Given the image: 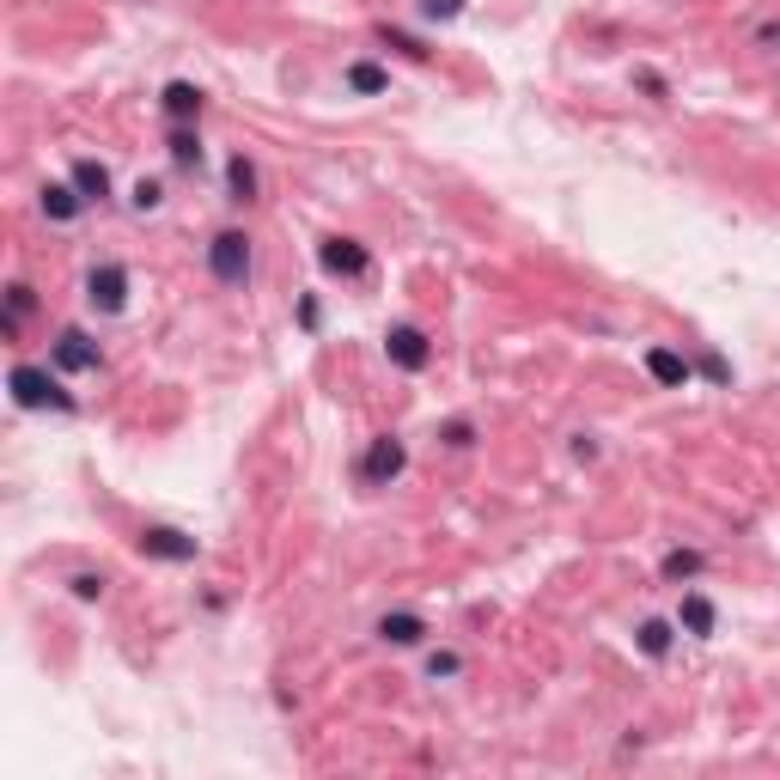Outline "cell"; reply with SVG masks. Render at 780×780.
Returning a JSON list of instances; mask_svg holds the SVG:
<instances>
[{
  "label": "cell",
  "instance_id": "16",
  "mask_svg": "<svg viewBox=\"0 0 780 780\" xmlns=\"http://www.w3.org/2000/svg\"><path fill=\"white\" fill-rule=\"evenodd\" d=\"M714 622H719L714 604H707L702 592H689V597H683V610H677V628H683V634H695V641H707V634H714Z\"/></svg>",
  "mask_w": 780,
  "mask_h": 780
},
{
  "label": "cell",
  "instance_id": "26",
  "mask_svg": "<svg viewBox=\"0 0 780 780\" xmlns=\"http://www.w3.org/2000/svg\"><path fill=\"white\" fill-rule=\"evenodd\" d=\"M463 0H421V18H458Z\"/></svg>",
  "mask_w": 780,
  "mask_h": 780
},
{
  "label": "cell",
  "instance_id": "14",
  "mask_svg": "<svg viewBox=\"0 0 780 780\" xmlns=\"http://www.w3.org/2000/svg\"><path fill=\"white\" fill-rule=\"evenodd\" d=\"M171 165L177 171H201V135H196V123H171Z\"/></svg>",
  "mask_w": 780,
  "mask_h": 780
},
{
  "label": "cell",
  "instance_id": "3",
  "mask_svg": "<svg viewBox=\"0 0 780 780\" xmlns=\"http://www.w3.org/2000/svg\"><path fill=\"white\" fill-rule=\"evenodd\" d=\"M86 306L104 311V318H116V311L128 306V269L123 262H98L92 275H86Z\"/></svg>",
  "mask_w": 780,
  "mask_h": 780
},
{
  "label": "cell",
  "instance_id": "24",
  "mask_svg": "<svg viewBox=\"0 0 780 780\" xmlns=\"http://www.w3.org/2000/svg\"><path fill=\"white\" fill-rule=\"evenodd\" d=\"M695 372H702L707 384H732V367H726L719 354H702V367H695Z\"/></svg>",
  "mask_w": 780,
  "mask_h": 780
},
{
  "label": "cell",
  "instance_id": "10",
  "mask_svg": "<svg viewBox=\"0 0 780 780\" xmlns=\"http://www.w3.org/2000/svg\"><path fill=\"white\" fill-rule=\"evenodd\" d=\"M159 110H165L171 123H196V116H201V86H189V79H171L165 92H159Z\"/></svg>",
  "mask_w": 780,
  "mask_h": 780
},
{
  "label": "cell",
  "instance_id": "4",
  "mask_svg": "<svg viewBox=\"0 0 780 780\" xmlns=\"http://www.w3.org/2000/svg\"><path fill=\"white\" fill-rule=\"evenodd\" d=\"M384 360L397 372H421L433 360V342H428V330H414V323H397L391 336H384Z\"/></svg>",
  "mask_w": 780,
  "mask_h": 780
},
{
  "label": "cell",
  "instance_id": "19",
  "mask_svg": "<svg viewBox=\"0 0 780 780\" xmlns=\"http://www.w3.org/2000/svg\"><path fill=\"white\" fill-rule=\"evenodd\" d=\"M634 641H641L646 658H665V653H671V622H658V616H653V622H641V634H634Z\"/></svg>",
  "mask_w": 780,
  "mask_h": 780
},
{
  "label": "cell",
  "instance_id": "5",
  "mask_svg": "<svg viewBox=\"0 0 780 780\" xmlns=\"http://www.w3.org/2000/svg\"><path fill=\"white\" fill-rule=\"evenodd\" d=\"M403 463H409V451H403L397 433H384V439H372V451L360 458V475H367L372 488H384V482H397Z\"/></svg>",
  "mask_w": 780,
  "mask_h": 780
},
{
  "label": "cell",
  "instance_id": "23",
  "mask_svg": "<svg viewBox=\"0 0 780 780\" xmlns=\"http://www.w3.org/2000/svg\"><path fill=\"white\" fill-rule=\"evenodd\" d=\"M458 671H463L458 653H433V658H428V677H433V683H439V677H458Z\"/></svg>",
  "mask_w": 780,
  "mask_h": 780
},
{
  "label": "cell",
  "instance_id": "2",
  "mask_svg": "<svg viewBox=\"0 0 780 780\" xmlns=\"http://www.w3.org/2000/svg\"><path fill=\"white\" fill-rule=\"evenodd\" d=\"M208 269H214L220 287H245L250 281V238L245 232H214V245H208Z\"/></svg>",
  "mask_w": 780,
  "mask_h": 780
},
{
  "label": "cell",
  "instance_id": "28",
  "mask_svg": "<svg viewBox=\"0 0 780 780\" xmlns=\"http://www.w3.org/2000/svg\"><path fill=\"white\" fill-rule=\"evenodd\" d=\"M756 37H763V44H780V25H763Z\"/></svg>",
  "mask_w": 780,
  "mask_h": 780
},
{
  "label": "cell",
  "instance_id": "15",
  "mask_svg": "<svg viewBox=\"0 0 780 780\" xmlns=\"http://www.w3.org/2000/svg\"><path fill=\"white\" fill-rule=\"evenodd\" d=\"M79 208H86V196H79L74 184H44V214L55 220V226H67V220H79Z\"/></svg>",
  "mask_w": 780,
  "mask_h": 780
},
{
  "label": "cell",
  "instance_id": "25",
  "mask_svg": "<svg viewBox=\"0 0 780 780\" xmlns=\"http://www.w3.org/2000/svg\"><path fill=\"white\" fill-rule=\"evenodd\" d=\"M439 439L451 445V451H463V445L475 439V428H470V421H445V433H439Z\"/></svg>",
  "mask_w": 780,
  "mask_h": 780
},
{
  "label": "cell",
  "instance_id": "20",
  "mask_svg": "<svg viewBox=\"0 0 780 780\" xmlns=\"http://www.w3.org/2000/svg\"><path fill=\"white\" fill-rule=\"evenodd\" d=\"M104 573H74V580H67V592L79 597V604H98V597H104Z\"/></svg>",
  "mask_w": 780,
  "mask_h": 780
},
{
  "label": "cell",
  "instance_id": "18",
  "mask_svg": "<svg viewBox=\"0 0 780 780\" xmlns=\"http://www.w3.org/2000/svg\"><path fill=\"white\" fill-rule=\"evenodd\" d=\"M384 86H391V74H384L379 62H354V67H348V92L372 98V92H384Z\"/></svg>",
  "mask_w": 780,
  "mask_h": 780
},
{
  "label": "cell",
  "instance_id": "7",
  "mask_svg": "<svg viewBox=\"0 0 780 780\" xmlns=\"http://www.w3.org/2000/svg\"><path fill=\"white\" fill-rule=\"evenodd\" d=\"M140 555H153V561H196V536H184L177 524H147L140 531Z\"/></svg>",
  "mask_w": 780,
  "mask_h": 780
},
{
  "label": "cell",
  "instance_id": "27",
  "mask_svg": "<svg viewBox=\"0 0 780 780\" xmlns=\"http://www.w3.org/2000/svg\"><path fill=\"white\" fill-rule=\"evenodd\" d=\"M634 86H641V92H653V98H665V79H658L653 67H641V74H634Z\"/></svg>",
  "mask_w": 780,
  "mask_h": 780
},
{
  "label": "cell",
  "instance_id": "21",
  "mask_svg": "<svg viewBox=\"0 0 780 780\" xmlns=\"http://www.w3.org/2000/svg\"><path fill=\"white\" fill-rule=\"evenodd\" d=\"M384 44L391 49H403V55H414V62H428V44H421V37H409V32H397V25H384Z\"/></svg>",
  "mask_w": 780,
  "mask_h": 780
},
{
  "label": "cell",
  "instance_id": "8",
  "mask_svg": "<svg viewBox=\"0 0 780 780\" xmlns=\"http://www.w3.org/2000/svg\"><path fill=\"white\" fill-rule=\"evenodd\" d=\"M55 367L62 372H92L98 367L92 336H86V330H62V336H55Z\"/></svg>",
  "mask_w": 780,
  "mask_h": 780
},
{
  "label": "cell",
  "instance_id": "6",
  "mask_svg": "<svg viewBox=\"0 0 780 780\" xmlns=\"http://www.w3.org/2000/svg\"><path fill=\"white\" fill-rule=\"evenodd\" d=\"M318 262H323V275H342V281H360L367 275V245L360 238H323V250H318Z\"/></svg>",
  "mask_w": 780,
  "mask_h": 780
},
{
  "label": "cell",
  "instance_id": "12",
  "mask_svg": "<svg viewBox=\"0 0 780 780\" xmlns=\"http://www.w3.org/2000/svg\"><path fill=\"white\" fill-rule=\"evenodd\" d=\"M67 184L86 196V208H92V201H110V171L98 165V159H74V177H67Z\"/></svg>",
  "mask_w": 780,
  "mask_h": 780
},
{
  "label": "cell",
  "instance_id": "1",
  "mask_svg": "<svg viewBox=\"0 0 780 780\" xmlns=\"http://www.w3.org/2000/svg\"><path fill=\"white\" fill-rule=\"evenodd\" d=\"M7 391H13L18 409H62V414H74V397H67L62 379H55V372H44V367H13Z\"/></svg>",
  "mask_w": 780,
  "mask_h": 780
},
{
  "label": "cell",
  "instance_id": "11",
  "mask_svg": "<svg viewBox=\"0 0 780 780\" xmlns=\"http://www.w3.org/2000/svg\"><path fill=\"white\" fill-rule=\"evenodd\" d=\"M379 641H391V646H421L428 641V622L414 610H391V616H379Z\"/></svg>",
  "mask_w": 780,
  "mask_h": 780
},
{
  "label": "cell",
  "instance_id": "13",
  "mask_svg": "<svg viewBox=\"0 0 780 780\" xmlns=\"http://www.w3.org/2000/svg\"><path fill=\"white\" fill-rule=\"evenodd\" d=\"M226 201H238V208H250V201H257V165H250L245 153L226 159Z\"/></svg>",
  "mask_w": 780,
  "mask_h": 780
},
{
  "label": "cell",
  "instance_id": "17",
  "mask_svg": "<svg viewBox=\"0 0 780 780\" xmlns=\"http://www.w3.org/2000/svg\"><path fill=\"white\" fill-rule=\"evenodd\" d=\"M702 567H707V555H702V549H671V555H665V567H658V573H665V580H671V585H683V580H695Z\"/></svg>",
  "mask_w": 780,
  "mask_h": 780
},
{
  "label": "cell",
  "instance_id": "22",
  "mask_svg": "<svg viewBox=\"0 0 780 780\" xmlns=\"http://www.w3.org/2000/svg\"><path fill=\"white\" fill-rule=\"evenodd\" d=\"M159 201H165V189H159L153 177H140V184H135V208H140V214H153Z\"/></svg>",
  "mask_w": 780,
  "mask_h": 780
},
{
  "label": "cell",
  "instance_id": "9",
  "mask_svg": "<svg viewBox=\"0 0 780 780\" xmlns=\"http://www.w3.org/2000/svg\"><path fill=\"white\" fill-rule=\"evenodd\" d=\"M646 372H653V384H665V391H683V384L695 379V367H689L677 348H653L646 354Z\"/></svg>",
  "mask_w": 780,
  "mask_h": 780
}]
</instances>
